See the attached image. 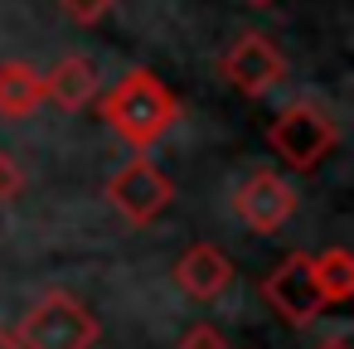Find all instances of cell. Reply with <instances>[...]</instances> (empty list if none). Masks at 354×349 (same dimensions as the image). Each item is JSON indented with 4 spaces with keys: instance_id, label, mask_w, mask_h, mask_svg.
Wrapping results in <instances>:
<instances>
[{
    "instance_id": "6da1fadb",
    "label": "cell",
    "mask_w": 354,
    "mask_h": 349,
    "mask_svg": "<svg viewBox=\"0 0 354 349\" xmlns=\"http://www.w3.org/2000/svg\"><path fill=\"white\" fill-rule=\"evenodd\" d=\"M175 112H180L175 93H170L156 73H146V68H131V73L107 93V102H102L107 126H112L122 141H131V146L160 141V136L170 131Z\"/></svg>"
},
{
    "instance_id": "7a4b0ae2",
    "label": "cell",
    "mask_w": 354,
    "mask_h": 349,
    "mask_svg": "<svg viewBox=\"0 0 354 349\" xmlns=\"http://www.w3.org/2000/svg\"><path fill=\"white\" fill-rule=\"evenodd\" d=\"M267 141H272V151H277L291 170H315V165L330 155V146H335V122H330L315 102H291V107L272 122Z\"/></svg>"
},
{
    "instance_id": "3957f363",
    "label": "cell",
    "mask_w": 354,
    "mask_h": 349,
    "mask_svg": "<svg viewBox=\"0 0 354 349\" xmlns=\"http://www.w3.org/2000/svg\"><path fill=\"white\" fill-rule=\"evenodd\" d=\"M223 73H228V83H233V88H243V93H252V97H257V93H267V88H277V83H281L286 64H281L277 44H267L262 35H243V39L228 49Z\"/></svg>"
},
{
    "instance_id": "277c9868",
    "label": "cell",
    "mask_w": 354,
    "mask_h": 349,
    "mask_svg": "<svg viewBox=\"0 0 354 349\" xmlns=\"http://www.w3.org/2000/svg\"><path fill=\"white\" fill-rule=\"evenodd\" d=\"M112 204H117L127 218L146 223V218H156V214L170 204V180H165L151 160H131V165L112 180Z\"/></svg>"
},
{
    "instance_id": "5b68a950",
    "label": "cell",
    "mask_w": 354,
    "mask_h": 349,
    "mask_svg": "<svg viewBox=\"0 0 354 349\" xmlns=\"http://www.w3.org/2000/svg\"><path fill=\"white\" fill-rule=\"evenodd\" d=\"M296 209V194H291V185L286 180H277L272 170H257L248 185H243V194H238V214L252 223V228H277V223H286V214Z\"/></svg>"
},
{
    "instance_id": "8992f818",
    "label": "cell",
    "mask_w": 354,
    "mask_h": 349,
    "mask_svg": "<svg viewBox=\"0 0 354 349\" xmlns=\"http://www.w3.org/2000/svg\"><path fill=\"white\" fill-rule=\"evenodd\" d=\"M88 339V315L73 310L68 301H49L30 320V344L35 349H83Z\"/></svg>"
},
{
    "instance_id": "52a82bcc",
    "label": "cell",
    "mask_w": 354,
    "mask_h": 349,
    "mask_svg": "<svg viewBox=\"0 0 354 349\" xmlns=\"http://www.w3.org/2000/svg\"><path fill=\"white\" fill-rule=\"evenodd\" d=\"M267 296L291 315V320H306L315 305H320V281H315V262L310 257H291L281 272H277V281L267 286Z\"/></svg>"
},
{
    "instance_id": "ba28073f",
    "label": "cell",
    "mask_w": 354,
    "mask_h": 349,
    "mask_svg": "<svg viewBox=\"0 0 354 349\" xmlns=\"http://www.w3.org/2000/svg\"><path fill=\"white\" fill-rule=\"evenodd\" d=\"M93 93H97V68H93V59H83V54L59 59L54 73L44 78V97H54V102L68 107V112H78Z\"/></svg>"
},
{
    "instance_id": "9c48e42d",
    "label": "cell",
    "mask_w": 354,
    "mask_h": 349,
    "mask_svg": "<svg viewBox=\"0 0 354 349\" xmlns=\"http://www.w3.org/2000/svg\"><path fill=\"white\" fill-rule=\"evenodd\" d=\"M44 102V78L30 64H6L0 68V112L6 117H30Z\"/></svg>"
},
{
    "instance_id": "30bf717a",
    "label": "cell",
    "mask_w": 354,
    "mask_h": 349,
    "mask_svg": "<svg viewBox=\"0 0 354 349\" xmlns=\"http://www.w3.org/2000/svg\"><path fill=\"white\" fill-rule=\"evenodd\" d=\"M180 276L194 296H214L223 281H228V262L214 252V247H194L185 262H180Z\"/></svg>"
},
{
    "instance_id": "8fae6325",
    "label": "cell",
    "mask_w": 354,
    "mask_h": 349,
    "mask_svg": "<svg viewBox=\"0 0 354 349\" xmlns=\"http://www.w3.org/2000/svg\"><path fill=\"white\" fill-rule=\"evenodd\" d=\"M59 6H64V10H68L78 25H97V20H102V15L117 6V0H59Z\"/></svg>"
},
{
    "instance_id": "7c38bea8",
    "label": "cell",
    "mask_w": 354,
    "mask_h": 349,
    "mask_svg": "<svg viewBox=\"0 0 354 349\" xmlns=\"http://www.w3.org/2000/svg\"><path fill=\"white\" fill-rule=\"evenodd\" d=\"M15 189H20V170H15L10 155H0V199H10Z\"/></svg>"
},
{
    "instance_id": "4fadbf2b",
    "label": "cell",
    "mask_w": 354,
    "mask_h": 349,
    "mask_svg": "<svg viewBox=\"0 0 354 349\" xmlns=\"http://www.w3.org/2000/svg\"><path fill=\"white\" fill-rule=\"evenodd\" d=\"M252 6H267V0H252Z\"/></svg>"
}]
</instances>
